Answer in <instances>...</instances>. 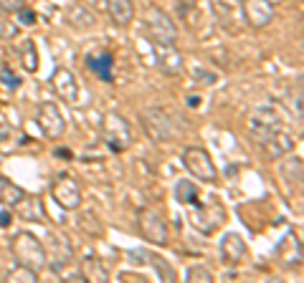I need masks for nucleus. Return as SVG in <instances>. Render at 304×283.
Instances as JSON below:
<instances>
[{
	"instance_id": "obj_1",
	"label": "nucleus",
	"mask_w": 304,
	"mask_h": 283,
	"mask_svg": "<svg viewBox=\"0 0 304 283\" xmlns=\"http://www.w3.org/2000/svg\"><path fill=\"white\" fill-rule=\"evenodd\" d=\"M11 253H13L16 263H21V265H26V268L36 270V273H41L48 265V260H46V245L33 233H28V230H21V233L13 235Z\"/></svg>"
},
{
	"instance_id": "obj_2",
	"label": "nucleus",
	"mask_w": 304,
	"mask_h": 283,
	"mask_svg": "<svg viewBox=\"0 0 304 283\" xmlns=\"http://www.w3.org/2000/svg\"><path fill=\"white\" fill-rule=\"evenodd\" d=\"M144 36L155 46H175L180 38V31H178L175 21L170 18V13L152 6V8H147V16H144Z\"/></svg>"
},
{
	"instance_id": "obj_3",
	"label": "nucleus",
	"mask_w": 304,
	"mask_h": 283,
	"mask_svg": "<svg viewBox=\"0 0 304 283\" xmlns=\"http://www.w3.org/2000/svg\"><path fill=\"white\" fill-rule=\"evenodd\" d=\"M102 139H104V144L114 152V154H122V152H127L129 147H132V142H134V134H132V127H129V122L122 117V114H117V111H107L104 117H102Z\"/></svg>"
},
{
	"instance_id": "obj_4",
	"label": "nucleus",
	"mask_w": 304,
	"mask_h": 283,
	"mask_svg": "<svg viewBox=\"0 0 304 283\" xmlns=\"http://www.w3.org/2000/svg\"><path fill=\"white\" fill-rule=\"evenodd\" d=\"M183 167L198 182H206V185L218 182V169H216L213 157L208 154L206 147H185L183 149Z\"/></svg>"
},
{
	"instance_id": "obj_5",
	"label": "nucleus",
	"mask_w": 304,
	"mask_h": 283,
	"mask_svg": "<svg viewBox=\"0 0 304 283\" xmlns=\"http://www.w3.org/2000/svg\"><path fill=\"white\" fill-rule=\"evenodd\" d=\"M139 127L142 132L158 144H165L175 137V127H173V119L168 117V111H163L160 106H149V109H142L139 111Z\"/></svg>"
},
{
	"instance_id": "obj_6",
	"label": "nucleus",
	"mask_w": 304,
	"mask_h": 283,
	"mask_svg": "<svg viewBox=\"0 0 304 283\" xmlns=\"http://www.w3.org/2000/svg\"><path fill=\"white\" fill-rule=\"evenodd\" d=\"M137 230H139V235H142L147 243H152V245L165 248V245L170 243V230H168L163 215L155 212V210H149V207H139V210H137Z\"/></svg>"
},
{
	"instance_id": "obj_7",
	"label": "nucleus",
	"mask_w": 304,
	"mask_h": 283,
	"mask_svg": "<svg viewBox=\"0 0 304 283\" xmlns=\"http://www.w3.org/2000/svg\"><path fill=\"white\" fill-rule=\"evenodd\" d=\"M223 222H226V207L218 200H213L208 205L198 202L195 210L190 212V225L203 235H213L216 230L223 228Z\"/></svg>"
},
{
	"instance_id": "obj_8",
	"label": "nucleus",
	"mask_w": 304,
	"mask_h": 283,
	"mask_svg": "<svg viewBox=\"0 0 304 283\" xmlns=\"http://www.w3.org/2000/svg\"><path fill=\"white\" fill-rule=\"evenodd\" d=\"M284 122H281V114L274 109V106H259L254 109L251 119H248V132H251V142L261 144L269 134H274L276 129H281Z\"/></svg>"
},
{
	"instance_id": "obj_9",
	"label": "nucleus",
	"mask_w": 304,
	"mask_h": 283,
	"mask_svg": "<svg viewBox=\"0 0 304 283\" xmlns=\"http://www.w3.org/2000/svg\"><path fill=\"white\" fill-rule=\"evenodd\" d=\"M51 197L56 200L59 207H64V210H76V207L81 205V185H79L71 175L61 172V175L51 182Z\"/></svg>"
},
{
	"instance_id": "obj_10",
	"label": "nucleus",
	"mask_w": 304,
	"mask_h": 283,
	"mask_svg": "<svg viewBox=\"0 0 304 283\" xmlns=\"http://www.w3.org/2000/svg\"><path fill=\"white\" fill-rule=\"evenodd\" d=\"M241 16H243L246 26L256 28V31L271 26V21L276 18L271 0H241Z\"/></svg>"
},
{
	"instance_id": "obj_11",
	"label": "nucleus",
	"mask_w": 304,
	"mask_h": 283,
	"mask_svg": "<svg viewBox=\"0 0 304 283\" xmlns=\"http://www.w3.org/2000/svg\"><path fill=\"white\" fill-rule=\"evenodd\" d=\"M36 122H38V127H41L43 137H48V139H59V137L66 132L64 114L59 111V106H56L54 101H41V104H38Z\"/></svg>"
},
{
	"instance_id": "obj_12",
	"label": "nucleus",
	"mask_w": 304,
	"mask_h": 283,
	"mask_svg": "<svg viewBox=\"0 0 304 283\" xmlns=\"http://www.w3.org/2000/svg\"><path fill=\"white\" fill-rule=\"evenodd\" d=\"M294 134L286 129V127H281V129H276L274 134H269L261 144H259V149L264 152V157L266 159H281V157H286V154H291L294 152Z\"/></svg>"
},
{
	"instance_id": "obj_13",
	"label": "nucleus",
	"mask_w": 304,
	"mask_h": 283,
	"mask_svg": "<svg viewBox=\"0 0 304 283\" xmlns=\"http://www.w3.org/2000/svg\"><path fill=\"white\" fill-rule=\"evenodd\" d=\"M51 86H54V94L59 99H64L69 104H76V99H79V81H76L71 69L59 66L54 71V76H51Z\"/></svg>"
},
{
	"instance_id": "obj_14",
	"label": "nucleus",
	"mask_w": 304,
	"mask_h": 283,
	"mask_svg": "<svg viewBox=\"0 0 304 283\" xmlns=\"http://www.w3.org/2000/svg\"><path fill=\"white\" fill-rule=\"evenodd\" d=\"M152 48H155V66L168 74V76H178L185 66V59L183 53L175 48V46H155L152 43Z\"/></svg>"
},
{
	"instance_id": "obj_15",
	"label": "nucleus",
	"mask_w": 304,
	"mask_h": 283,
	"mask_svg": "<svg viewBox=\"0 0 304 283\" xmlns=\"http://www.w3.org/2000/svg\"><path fill=\"white\" fill-rule=\"evenodd\" d=\"M218 250H221V260L226 265H238L246 258V240L238 233H226Z\"/></svg>"
},
{
	"instance_id": "obj_16",
	"label": "nucleus",
	"mask_w": 304,
	"mask_h": 283,
	"mask_svg": "<svg viewBox=\"0 0 304 283\" xmlns=\"http://www.w3.org/2000/svg\"><path fill=\"white\" fill-rule=\"evenodd\" d=\"M301 157L299 154H294V157H289L286 154V159L281 162V167H279V172H281V180H284V185H286V190H289V195H294V190L299 192L301 190V180H304V175H301Z\"/></svg>"
},
{
	"instance_id": "obj_17",
	"label": "nucleus",
	"mask_w": 304,
	"mask_h": 283,
	"mask_svg": "<svg viewBox=\"0 0 304 283\" xmlns=\"http://www.w3.org/2000/svg\"><path fill=\"white\" fill-rule=\"evenodd\" d=\"M86 69L99 79V81H104V84H112L114 81V74H112V69H114V56L109 53V51H104V53H99V56H86Z\"/></svg>"
},
{
	"instance_id": "obj_18",
	"label": "nucleus",
	"mask_w": 304,
	"mask_h": 283,
	"mask_svg": "<svg viewBox=\"0 0 304 283\" xmlns=\"http://www.w3.org/2000/svg\"><path fill=\"white\" fill-rule=\"evenodd\" d=\"M109 6V16L119 28H127L134 18V3L132 0H107Z\"/></svg>"
},
{
	"instance_id": "obj_19",
	"label": "nucleus",
	"mask_w": 304,
	"mask_h": 283,
	"mask_svg": "<svg viewBox=\"0 0 304 283\" xmlns=\"http://www.w3.org/2000/svg\"><path fill=\"white\" fill-rule=\"evenodd\" d=\"M26 197V190L16 182H11L8 177L0 175V205H8V207H16L21 200Z\"/></svg>"
},
{
	"instance_id": "obj_20",
	"label": "nucleus",
	"mask_w": 304,
	"mask_h": 283,
	"mask_svg": "<svg viewBox=\"0 0 304 283\" xmlns=\"http://www.w3.org/2000/svg\"><path fill=\"white\" fill-rule=\"evenodd\" d=\"M173 195H175V200H178L180 205L195 207V205L200 202V192H198V187L193 185V180H178L175 187H173Z\"/></svg>"
},
{
	"instance_id": "obj_21",
	"label": "nucleus",
	"mask_w": 304,
	"mask_h": 283,
	"mask_svg": "<svg viewBox=\"0 0 304 283\" xmlns=\"http://www.w3.org/2000/svg\"><path fill=\"white\" fill-rule=\"evenodd\" d=\"M69 23L74 26V28H79V31H89V28H94V23H96V18H94V13L86 8V6H71L69 8Z\"/></svg>"
},
{
	"instance_id": "obj_22",
	"label": "nucleus",
	"mask_w": 304,
	"mask_h": 283,
	"mask_svg": "<svg viewBox=\"0 0 304 283\" xmlns=\"http://www.w3.org/2000/svg\"><path fill=\"white\" fill-rule=\"evenodd\" d=\"M147 263L155 268V273H158V278L160 280H165V283H170V280H178V273H175V268L163 258V255H158V253H149L147 250Z\"/></svg>"
},
{
	"instance_id": "obj_23",
	"label": "nucleus",
	"mask_w": 304,
	"mask_h": 283,
	"mask_svg": "<svg viewBox=\"0 0 304 283\" xmlns=\"http://www.w3.org/2000/svg\"><path fill=\"white\" fill-rule=\"evenodd\" d=\"M16 210H18V215L21 217H26V220H36V222H43V210H41V202L36 200V197H23L18 205H16Z\"/></svg>"
},
{
	"instance_id": "obj_24",
	"label": "nucleus",
	"mask_w": 304,
	"mask_h": 283,
	"mask_svg": "<svg viewBox=\"0 0 304 283\" xmlns=\"http://www.w3.org/2000/svg\"><path fill=\"white\" fill-rule=\"evenodd\" d=\"M21 64L26 71H38V51H36V43L33 41H26L21 46Z\"/></svg>"
},
{
	"instance_id": "obj_25",
	"label": "nucleus",
	"mask_w": 304,
	"mask_h": 283,
	"mask_svg": "<svg viewBox=\"0 0 304 283\" xmlns=\"http://www.w3.org/2000/svg\"><path fill=\"white\" fill-rule=\"evenodd\" d=\"M79 225H81V230L84 233H94V235H102V222L96 220V215L89 210V212H84L81 217H79Z\"/></svg>"
},
{
	"instance_id": "obj_26",
	"label": "nucleus",
	"mask_w": 304,
	"mask_h": 283,
	"mask_svg": "<svg viewBox=\"0 0 304 283\" xmlns=\"http://www.w3.org/2000/svg\"><path fill=\"white\" fill-rule=\"evenodd\" d=\"M185 278L188 280H203V283H208V280H213V270H208L206 265H190L185 270Z\"/></svg>"
},
{
	"instance_id": "obj_27",
	"label": "nucleus",
	"mask_w": 304,
	"mask_h": 283,
	"mask_svg": "<svg viewBox=\"0 0 304 283\" xmlns=\"http://www.w3.org/2000/svg\"><path fill=\"white\" fill-rule=\"evenodd\" d=\"M8 278H11V280H31V283H33V280H38V273L18 263V268H16V270H11V273H8Z\"/></svg>"
},
{
	"instance_id": "obj_28",
	"label": "nucleus",
	"mask_w": 304,
	"mask_h": 283,
	"mask_svg": "<svg viewBox=\"0 0 304 283\" xmlns=\"http://www.w3.org/2000/svg\"><path fill=\"white\" fill-rule=\"evenodd\" d=\"M193 76H195V84H200V86H213L218 81V74L206 71V69H193Z\"/></svg>"
},
{
	"instance_id": "obj_29",
	"label": "nucleus",
	"mask_w": 304,
	"mask_h": 283,
	"mask_svg": "<svg viewBox=\"0 0 304 283\" xmlns=\"http://www.w3.org/2000/svg\"><path fill=\"white\" fill-rule=\"evenodd\" d=\"M294 86H296V89L291 91V109H294L296 119L301 122V114H304V111H301V76L296 79V84H294Z\"/></svg>"
},
{
	"instance_id": "obj_30",
	"label": "nucleus",
	"mask_w": 304,
	"mask_h": 283,
	"mask_svg": "<svg viewBox=\"0 0 304 283\" xmlns=\"http://www.w3.org/2000/svg\"><path fill=\"white\" fill-rule=\"evenodd\" d=\"M0 79H3V84H6V86H11V89H18V86H21V79H18V76H16L8 66H3V71H0Z\"/></svg>"
},
{
	"instance_id": "obj_31",
	"label": "nucleus",
	"mask_w": 304,
	"mask_h": 283,
	"mask_svg": "<svg viewBox=\"0 0 304 283\" xmlns=\"http://www.w3.org/2000/svg\"><path fill=\"white\" fill-rule=\"evenodd\" d=\"M18 23H21V26H33V23H36V13L23 6V8L18 11Z\"/></svg>"
},
{
	"instance_id": "obj_32",
	"label": "nucleus",
	"mask_w": 304,
	"mask_h": 283,
	"mask_svg": "<svg viewBox=\"0 0 304 283\" xmlns=\"http://www.w3.org/2000/svg\"><path fill=\"white\" fill-rule=\"evenodd\" d=\"M23 6H26V0H0V8L6 13H18Z\"/></svg>"
},
{
	"instance_id": "obj_33",
	"label": "nucleus",
	"mask_w": 304,
	"mask_h": 283,
	"mask_svg": "<svg viewBox=\"0 0 304 283\" xmlns=\"http://www.w3.org/2000/svg\"><path fill=\"white\" fill-rule=\"evenodd\" d=\"M127 258H129L134 265H144V263H147V250H142V248L129 250V253H127Z\"/></svg>"
},
{
	"instance_id": "obj_34",
	"label": "nucleus",
	"mask_w": 304,
	"mask_h": 283,
	"mask_svg": "<svg viewBox=\"0 0 304 283\" xmlns=\"http://www.w3.org/2000/svg\"><path fill=\"white\" fill-rule=\"evenodd\" d=\"M119 280H137V283H144L147 278L142 273H119Z\"/></svg>"
},
{
	"instance_id": "obj_35",
	"label": "nucleus",
	"mask_w": 304,
	"mask_h": 283,
	"mask_svg": "<svg viewBox=\"0 0 304 283\" xmlns=\"http://www.w3.org/2000/svg\"><path fill=\"white\" fill-rule=\"evenodd\" d=\"M56 157H64V159H74V154H71V149H66V147H59L56 152H54Z\"/></svg>"
},
{
	"instance_id": "obj_36",
	"label": "nucleus",
	"mask_w": 304,
	"mask_h": 283,
	"mask_svg": "<svg viewBox=\"0 0 304 283\" xmlns=\"http://www.w3.org/2000/svg\"><path fill=\"white\" fill-rule=\"evenodd\" d=\"M8 225H11V212L3 210V212H0V228H8Z\"/></svg>"
},
{
	"instance_id": "obj_37",
	"label": "nucleus",
	"mask_w": 304,
	"mask_h": 283,
	"mask_svg": "<svg viewBox=\"0 0 304 283\" xmlns=\"http://www.w3.org/2000/svg\"><path fill=\"white\" fill-rule=\"evenodd\" d=\"M11 137V127H6V124H0V142H6Z\"/></svg>"
},
{
	"instance_id": "obj_38",
	"label": "nucleus",
	"mask_w": 304,
	"mask_h": 283,
	"mask_svg": "<svg viewBox=\"0 0 304 283\" xmlns=\"http://www.w3.org/2000/svg\"><path fill=\"white\" fill-rule=\"evenodd\" d=\"M188 104H190V106H198L200 101H198V96H190V99H188Z\"/></svg>"
}]
</instances>
